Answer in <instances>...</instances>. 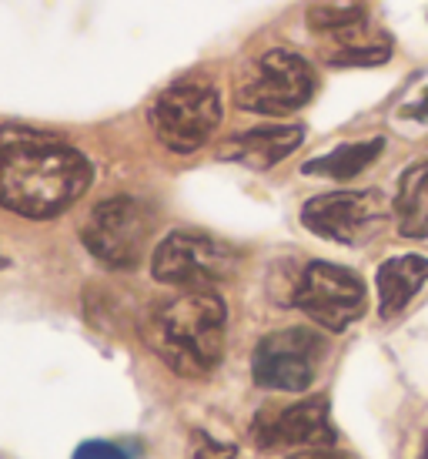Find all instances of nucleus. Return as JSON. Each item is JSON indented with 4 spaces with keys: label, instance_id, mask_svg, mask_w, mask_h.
Returning a JSON list of instances; mask_svg holds the SVG:
<instances>
[{
    "label": "nucleus",
    "instance_id": "18",
    "mask_svg": "<svg viewBox=\"0 0 428 459\" xmlns=\"http://www.w3.org/2000/svg\"><path fill=\"white\" fill-rule=\"evenodd\" d=\"M27 138H47V134H40L34 128H4L0 125V148H7L13 141H27Z\"/></svg>",
    "mask_w": 428,
    "mask_h": 459
},
{
    "label": "nucleus",
    "instance_id": "8",
    "mask_svg": "<svg viewBox=\"0 0 428 459\" xmlns=\"http://www.w3.org/2000/svg\"><path fill=\"white\" fill-rule=\"evenodd\" d=\"M238 252L201 231H171L154 248V279L177 289H214L231 275Z\"/></svg>",
    "mask_w": 428,
    "mask_h": 459
},
{
    "label": "nucleus",
    "instance_id": "4",
    "mask_svg": "<svg viewBox=\"0 0 428 459\" xmlns=\"http://www.w3.org/2000/svg\"><path fill=\"white\" fill-rule=\"evenodd\" d=\"M315 94V71L295 51H268L238 81V108L252 115H295Z\"/></svg>",
    "mask_w": 428,
    "mask_h": 459
},
{
    "label": "nucleus",
    "instance_id": "5",
    "mask_svg": "<svg viewBox=\"0 0 428 459\" xmlns=\"http://www.w3.org/2000/svg\"><path fill=\"white\" fill-rule=\"evenodd\" d=\"M154 235V212L138 198H107L90 212L81 238L107 268H138Z\"/></svg>",
    "mask_w": 428,
    "mask_h": 459
},
{
    "label": "nucleus",
    "instance_id": "15",
    "mask_svg": "<svg viewBox=\"0 0 428 459\" xmlns=\"http://www.w3.org/2000/svg\"><path fill=\"white\" fill-rule=\"evenodd\" d=\"M391 57V44H358V40H352V44H338L335 51L328 54V65L335 67H372V65H385Z\"/></svg>",
    "mask_w": 428,
    "mask_h": 459
},
{
    "label": "nucleus",
    "instance_id": "21",
    "mask_svg": "<svg viewBox=\"0 0 428 459\" xmlns=\"http://www.w3.org/2000/svg\"><path fill=\"white\" fill-rule=\"evenodd\" d=\"M0 265H4V255H0Z\"/></svg>",
    "mask_w": 428,
    "mask_h": 459
},
{
    "label": "nucleus",
    "instance_id": "16",
    "mask_svg": "<svg viewBox=\"0 0 428 459\" xmlns=\"http://www.w3.org/2000/svg\"><path fill=\"white\" fill-rule=\"evenodd\" d=\"M74 459H127V453L107 439H88L74 449Z\"/></svg>",
    "mask_w": 428,
    "mask_h": 459
},
{
    "label": "nucleus",
    "instance_id": "17",
    "mask_svg": "<svg viewBox=\"0 0 428 459\" xmlns=\"http://www.w3.org/2000/svg\"><path fill=\"white\" fill-rule=\"evenodd\" d=\"M238 449L231 443H218L208 433H194V459H235Z\"/></svg>",
    "mask_w": 428,
    "mask_h": 459
},
{
    "label": "nucleus",
    "instance_id": "20",
    "mask_svg": "<svg viewBox=\"0 0 428 459\" xmlns=\"http://www.w3.org/2000/svg\"><path fill=\"white\" fill-rule=\"evenodd\" d=\"M405 115L428 117V91H425V98H422V104H415V108H405Z\"/></svg>",
    "mask_w": 428,
    "mask_h": 459
},
{
    "label": "nucleus",
    "instance_id": "7",
    "mask_svg": "<svg viewBox=\"0 0 428 459\" xmlns=\"http://www.w3.org/2000/svg\"><path fill=\"white\" fill-rule=\"evenodd\" d=\"M391 215L389 198L375 188L365 192H328L302 208V225L312 235L338 245H365L385 229Z\"/></svg>",
    "mask_w": 428,
    "mask_h": 459
},
{
    "label": "nucleus",
    "instance_id": "12",
    "mask_svg": "<svg viewBox=\"0 0 428 459\" xmlns=\"http://www.w3.org/2000/svg\"><path fill=\"white\" fill-rule=\"evenodd\" d=\"M304 141L302 125H271V128H252L244 131L235 144L227 148V158H235L248 168H275L278 161H285L298 144Z\"/></svg>",
    "mask_w": 428,
    "mask_h": 459
},
{
    "label": "nucleus",
    "instance_id": "6",
    "mask_svg": "<svg viewBox=\"0 0 428 459\" xmlns=\"http://www.w3.org/2000/svg\"><path fill=\"white\" fill-rule=\"evenodd\" d=\"M291 302L321 329L341 332L365 316L368 289L352 268L335 265V262H308Z\"/></svg>",
    "mask_w": 428,
    "mask_h": 459
},
{
    "label": "nucleus",
    "instance_id": "13",
    "mask_svg": "<svg viewBox=\"0 0 428 459\" xmlns=\"http://www.w3.org/2000/svg\"><path fill=\"white\" fill-rule=\"evenodd\" d=\"M391 208L405 238H428V158L405 168Z\"/></svg>",
    "mask_w": 428,
    "mask_h": 459
},
{
    "label": "nucleus",
    "instance_id": "22",
    "mask_svg": "<svg viewBox=\"0 0 428 459\" xmlns=\"http://www.w3.org/2000/svg\"><path fill=\"white\" fill-rule=\"evenodd\" d=\"M425 459H428V453H425Z\"/></svg>",
    "mask_w": 428,
    "mask_h": 459
},
{
    "label": "nucleus",
    "instance_id": "19",
    "mask_svg": "<svg viewBox=\"0 0 428 459\" xmlns=\"http://www.w3.org/2000/svg\"><path fill=\"white\" fill-rule=\"evenodd\" d=\"M295 459H345V456L331 453V449H312V453H304V456H295Z\"/></svg>",
    "mask_w": 428,
    "mask_h": 459
},
{
    "label": "nucleus",
    "instance_id": "1",
    "mask_svg": "<svg viewBox=\"0 0 428 459\" xmlns=\"http://www.w3.org/2000/svg\"><path fill=\"white\" fill-rule=\"evenodd\" d=\"M90 161L51 138L0 148V204L21 218H54L90 188Z\"/></svg>",
    "mask_w": 428,
    "mask_h": 459
},
{
    "label": "nucleus",
    "instance_id": "9",
    "mask_svg": "<svg viewBox=\"0 0 428 459\" xmlns=\"http://www.w3.org/2000/svg\"><path fill=\"white\" fill-rule=\"evenodd\" d=\"M325 339L312 329H285L265 335L252 356V376L261 389L304 393L315 383Z\"/></svg>",
    "mask_w": 428,
    "mask_h": 459
},
{
    "label": "nucleus",
    "instance_id": "14",
    "mask_svg": "<svg viewBox=\"0 0 428 459\" xmlns=\"http://www.w3.org/2000/svg\"><path fill=\"white\" fill-rule=\"evenodd\" d=\"M385 148L381 138H368V141H355V144H341L335 152L321 154L315 161H308L302 168L304 175H321V178H335V181H348L355 175H362L372 161Z\"/></svg>",
    "mask_w": 428,
    "mask_h": 459
},
{
    "label": "nucleus",
    "instance_id": "10",
    "mask_svg": "<svg viewBox=\"0 0 428 459\" xmlns=\"http://www.w3.org/2000/svg\"><path fill=\"white\" fill-rule=\"evenodd\" d=\"M252 439L258 449H328L338 439V433L331 426L325 395H308L278 412L265 409L254 420Z\"/></svg>",
    "mask_w": 428,
    "mask_h": 459
},
{
    "label": "nucleus",
    "instance_id": "3",
    "mask_svg": "<svg viewBox=\"0 0 428 459\" xmlns=\"http://www.w3.org/2000/svg\"><path fill=\"white\" fill-rule=\"evenodd\" d=\"M221 121V94L204 77H181L151 104V128L167 152L194 154Z\"/></svg>",
    "mask_w": 428,
    "mask_h": 459
},
{
    "label": "nucleus",
    "instance_id": "2",
    "mask_svg": "<svg viewBox=\"0 0 428 459\" xmlns=\"http://www.w3.org/2000/svg\"><path fill=\"white\" fill-rule=\"evenodd\" d=\"M227 308L214 289H188L151 316L148 342L177 376L201 379L225 356Z\"/></svg>",
    "mask_w": 428,
    "mask_h": 459
},
{
    "label": "nucleus",
    "instance_id": "11",
    "mask_svg": "<svg viewBox=\"0 0 428 459\" xmlns=\"http://www.w3.org/2000/svg\"><path fill=\"white\" fill-rule=\"evenodd\" d=\"M428 281V258L422 255H398L389 258L378 268V312L381 319H398L408 302L415 299Z\"/></svg>",
    "mask_w": 428,
    "mask_h": 459
}]
</instances>
